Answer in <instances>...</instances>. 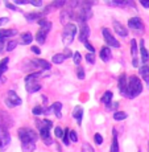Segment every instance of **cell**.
Instances as JSON below:
<instances>
[{
    "label": "cell",
    "mask_w": 149,
    "mask_h": 152,
    "mask_svg": "<svg viewBox=\"0 0 149 152\" xmlns=\"http://www.w3.org/2000/svg\"><path fill=\"white\" fill-rule=\"evenodd\" d=\"M141 5L142 7H145V8H149V1H147V0H141Z\"/></svg>",
    "instance_id": "681fc988"
},
{
    "label": "cell",
    "mask_w": 149,
    "mask_h": 152,
    "mask_svg": "<svg viewBox=\"0 0 149 152\" xmlns=\"http://www.w3.org/2000/svg\"><path fill=\"white\" fill-rule=\"evenodd\" d=\"M33 62L36 64L39 68L44 69V70H49V69H50V64H49L48 61H45V60H34Z\"/></svg>",
    "instance_id": "484cf974"
},
{
    "label": "cell",
    "mask_w": 149,
    "mask_h": 152,
    "mask_svg": "<svg viewBox=\"0 0 149 152\" xmlns=\"http://www.w3.org/2000/svg\"><path fill=\"white\" fill-rule=\"evenodd\" d=\"M8 21H9V19H8V17H0V27H1V25H4V24H7Z\"/></svg>",
    "instance_id": "7dc6e473"
},
{
    "label": "cell",
    "mask_w": 149,
    "mask_h": 152,
    "mask_svg": "<svg viewBox=\"0 0 149 152\" xmlns=\"http://www.w3.org/2000/svg\"><path fill=\"white\" fill-rule=\"evenodd\" d=\"M39 25L41 27V29H44V31H46V32H49L52 29V23L50 21H48L46 19H41V20H39Z\"/></svg>",
    "instance_id": "cb8c5ba5"
},
{
    "label": "cell",
    "mask_w": 149,
    "mask_h": 152,
    "mask_svg": "<svg viewBox=\"0 0 149 152\" xmlns=\"http://www.w3.org/2000/svg\"><path fill=\"white\" fill-rule=\"evenodd\" d=\"M63 56H65V57L66 58H68V57H73V56H74V54H73V52L71 50H70V49H68V48H66L65 49V52H63V53H62Z\"/></svg>",
    "instance_id": "f6af8a7d"
},
{
    "label": "cell",
    "mask_w": 149,
    "mask_h": 152,
    "mask_svg": "<svg viewBox=\"0 0 149 152\" xmlns=\"http://www.w3.org/2000/svg\"><path fill=\"white\" fill-rule=\"evenodd\" d=\"M54 134H55V136H57V138L62 139V136H63V131H62V128H61V127H55Z\"/></svg>",
    "instance_id": "74e56055"
},
{
    "label": "cell",
    "mask_w": 149,
    "mask_h": 152,
    "mask_svg": "<svg viewBox=\"0 0 149 152\" xmlns=\"http://www.w3.org/2000/svg\"><path fill=\"white\" fill-rule=\"evenodd\" d=\"M11 142V136L5 126H0V147H7Z\"/></svg>",
    "instance_id": "52a82bcc"
},
{
    "label": "cell",
    "mask_w": 149,
    "mask_h": 152,
    "mask_svg": "<svg viewBox=\"0 0 149 152\" xmlns=\"http://www.w3.org/2000/svg\"><path fill=\"white\" fill-rule=\"evenodd\" d=\"M81 53L79 52H74V56H73V60H74V64L75 65H79L81 64Z\"/></svg>",
    "instance_id": "d6a6232c"
},
{
    "label": "cell",
    "mask_w": 149,
    "mask_h": 152,
    "mask_svg": "<svg viewBox=\"0 0 149 152\" xmlns=\"http://www.w3.org/2000/svg\"><path fill=\"white\" fill-rule=\"evenodd\" d=\"M16 46H17V42H16V41H9V42H8V45H7V50H8V52L13 50Z\"/></svg>",
    "instance_id": "f35d334b"
},
{
    "label": "cell",
    "mask_w": 149,
    "mask_h": 152,
    "mask_svg": "<svg viewBox=\"0 0 149 152\" xmlns=\"http://www.w3.org/2000/svg\"><path fill=\"white\" fill-rule=\"evenodd\" d=\"M77 74H78V78L79 80H84V69L83 68H81V66H78V70H77Z\"/></svg>",
    "instance_id": "e575fe53"
},
{
    "label": "cell",
    "mask_w": 149,
    "mask_h": 152,
    "mask_svg": "<svg viewBox=\"0 0 149 152\" xmlns=\"http://www.w3.org/2000/svg\"><path fill=\"white\" fill-rule=\"evenodd\" d=\"M19 134V139L23 144L25 143H36V140L39 139V135L34 130H31V128H20L17 131Z\"/></svg>",
    "instance_id": "3957f363"
},
{
    "label": "cell",
    "mask_w": 149,
    "mask_h": 152,
    "mask_svg": "<svg viewBox=\"0 0 149 152\" xmlns=\"http://www.w3.org/2000/svg\"><path fill=\"white\" fill-rule=\"evenodd\" d=\"M110 152H119V142H118V132L113 128L112 130V144H111Z\"/></svg>",
    "instance_id": "e0dca14e"
},
{
    "label": "cell",
    "mask_w": 149,
    "mask_h": 152,
    "mask_svg": "<svg viewBox=\"0 0 149 152\" xmlns=\"http://www.w3.org/2000/svg\"><path fill=\"white\" fill-rule=\"evenodd\" d=\"M111 101H112V93L106 91L103 94V97H102V102H103L104 106H107V109L108 110L112 109V103H111Z\"/></svg>",
    "instance_id": "9a60e30c"
},
{
    "label": "cell",
    "mask_w": 149,
    "mask_h": 152,
    "mask_svg": "<svg viewBox=\"0 0 149 152\" xmlns=\"http://www.w3.org/2000/svg\"><path fill=\"white\" fill-rule=\"evenodd\" d=\"M148 144H149V143H148Z\"/></svg>",
    "instance_id": "f5cc1de1"
},
{
    "label": "cell",
    "mask_w": 149,
    "mask_h": 152,
    "mask_svg": "<svg viewBox=\"0 0 149 152\" xmlns=\"http://www.w3.org/2000/svg\"><path fill=\"white\" fill-rule=\"evenodd\" d=\"M94 140H95L96 144H102V143H103V138H102L100 134H95V135H94Z\"/></svg>",
    "instance_id": "ab89813d"
},
{
    "label": "cell",
    "mask_w": 149,
    "mask_h": 152,
    "mask_svg": "<svg viewBox=\"0 0 149 152\" xmlns=\"http://www.w3.org/2000/svg\"><path fill=\"white\" fill-rule=\"evenodd\" d=\"M32 41H33V36H32V33L25 32V33L21 34V44L23 45H29V44H32Z\"/></svg>",
    "instance_id": "603a6c76"
},
{
    "label": "cell",
    "mask_w": 149,
    "mask_h": 152,
    "mask_svg": "<svg viewBox=\"0 0 149 152\" xmlns=\"http://www.w3.org/2000/svg\"><path fill=\"white\" fill-rule=\"evenodd\" d=\"M108 5H113V7H127V5H133V3L127 1V0H113V1H107Z\"/></svg>",
    "instance_id": "44dd1931"
},
{
    "label": "cell",
    "mask_w": 149,
    "mask_h": 152,
    "mask_svg": "<svg viewBox=\"0 0 149 152\" xmlns=\"http://www.w3.org/2000/svg\"><path fill=\"white\" fill-rule=\"evenodd\" d=\"M48 33H49V32L44 31V29H40V31L37 32V34H36L37 42H40V44H44V42H45V41H46V37H48Z\"/></svg>",
    "instance_id": "7402d4cb"
},
{
    "label": "cell",
    "mask_w": 149,
    "mask_h": 152,
    "mask_svg": "<svg viewBox=\"0 0 149 152\" xmlns=\"http://www.w3.org/2000/svg\"><path fill=\"white\" fill-rule=\"evenodd\" d=\"M127 75L125 74H121L119 77V90H120V94L124 95L125 90H127Z\"/></svg>",
    "instance_id": "ac0fdd59"
},
{
    "label": "cell",
    "mask_w": 149,
    "mask_h": 152,
    "mask_svg": "<svg viewBox=\"0 0 149 152\" xmlns=\"http://www.w3.org/2000/svg\"><path fill=\"white\" fill-rule=\"evenodd\" d=\"M140 53H141V61L142 64H147L148 60H149V52L145 49V45H144V40H141L140 41Z\"/></svg>",
    "instance_id": "5bb4252c"
},
{
    "label": "cell",
    "mask_w": 149,
    "mask_h": 152,
    "mask_svg": "<svg viewBox=\"0 0 149 152\" xmlns=\"http://www.w3.org/2000/svg\"><path fill=\"white\" fill-rule=\"evenodd\" d=\"M83 45H84V46H86V48H87V49H89V50H90V53H94V54H95V48H94V46H92V45H91V44H90L89 41L83 42Z\"/></svg>",
    "instance_id": "60d3db41"
},
{
    "label": "cell",
    "mask_w": 149,
    "mask_h": 152,
    "mask_svg": "<svg viewBox=\"0 0 149 152\" xmlns=\"http://www.w3.org/2000/svg\"><path fill=\"white\" fill-rule=\"evenodd\" d=\"M127 114L123 113V111H116L115 114H113V119L115 121H124V119H127Z\"/></svg>",
    "instance_id": "4dcf8cb0"
},
{
    "label": "cell",
    "mask_w": 149,
    "mask_h": 152,
    "mask_svg": "<svg viewBox=\"0 0 149 152\" xmlns=\"http://www.w3.org/2000/svg\"><path fill=\"white\" fill-rule=\"evenodd\" d=\"M32 52H33V53L34 54H40L41 53V52H40V48H39V46H32Z\"/></svg>",
    "instance_id": "c3c4849f"
},
{
    "label": "cell",
    "mask_w": 149,
    "mask_h": 152,
    "mask_svg": "<svg viewBox=\"0 0 149 152\" xmlns=\"http://www.w3.org/2000/svg\"><path fill=\"white\" fill-rule=\"evenodd\" d=\"M69 139L71 140V142H78V135H77V132L75 131H70V134H69Z\"/></svg>",
    "instance_id": "d590c367"
},
{
    "label": "cell",
    "mask_w": 149,
    "mask_h": 152,
    "mask_svg": "<svg viewBox=\"0 0 149 152\" xmlns=\"http://www.w3.org/2000/svg\"><path fill=\"white\" fill-rule=\"evenodd\" d=\"M86 61L89 64H95V54L94 53H89V54H86Z\"/></svg>",
    "instance_id": "836d02e7"
},
{
    "label": "cell",
    "mask_w": 149,
    "mask_h": 152,
    "mask_svg": "<svg viewBox=\"0 0 149 152\" xmlns=\"http://www.w3.org/2000/svg\"><path fill=\"white\" fill-rule=\"evenodd\" d=\"M5 104L8 107H16L19 104H21V98L13 91V90H9L7 93V98H5Z\"/></svg>",
    "instance_id": "5b68a950"
},
{
    "label": "cell",
    "mask_w": 149,
    "mask_h": 152,
    "mask_svg": "<svg viewBox=\"0 0 149 152\" xmlns=\"http://www.w3.org/2000/svg\"><path fill=\"white\" fill-rule=\"evenodd\" d=\"M77 34V25L73 24V23H68L63 28V32H62V41L63 44L69 45L74 41V37Z\"/></svg>",
    "instance_id": "277c9868"
},
{
    "label": "cell",
    "mask_w": 149,
    "mask_h": 152,
    "mask_svg": "<svg viewBox=\"0 0 149 152\" xmlns=\"http://www.w3.org/2000/svg\"><path fill=\"white\" fill-rule=\"evenodd\" d=\"M44 15H46L45 12H33V13H27L25 15V19L28 23H34L39 21V20L44 19Z\"/></svg>",
    "instance_id": "8fae6325"
},
{
    "label": "cell",
    "mask_w": 149,
    "mask_h": 152,
    "mask_svg": "<svg viewBox=\"0 0 149 152\" xmlns=\"http://www.w3.org/2000/svg\"><path fill=\"white\" fill-rule=\"evenodd\" d=\"M89 36H90V28L87 25V23H81V33H79V40L81 42H86L89 41Z\"/></svg>",
    "instance_id": "9c48e42d"
},
{
    "label": "cell",
    "mask_w": 149,
    "mask_h": 152,
    "mask_svg": "<svg viewBox=\"0 0 149 152\" xmlns=\"http://www.w3.org/2000/svg\"><path fill=\"white\" fill-rule=\"evenodd\" d=\"M5 7L9 8V10H12V11H15V12H19V8H17L15 4H11V3H8V1L5 3Z\"/></svg>",
    "instance_id": "ee69618b"
},
{
    "label": "cell",
    "mask_w": 149,
    "mask_h": 152,
    "mask_svg": "<svg viewBox=\"0 0 149 152\" xmlns=\"http://www.w3.org/2000/svg\"><path fill=\"white\" fill-rule=\"evenodd\" d=\"M102 33H103L104 41H106L107 45L113 46V48H119V46H120V42H119L118 40L115 39V37H113V34L111 33V31H110V29L103 28V29H102Z\"/></svg>",
    "instance_id": "8992f818"
},
{
    "label": "cell",
    "mask_w": 149,
    "mask_h": 152,
    "mask_svg": "<svg viewBox=\"0 0 149 152\" xmlns=\"http://www.w3.org/2000/svg\"><path fill=\"white\" fill-rule=\"evenodd\" d=\"M128 27H129L131 29L139 31V32L144 31V24H142V21H141L140 17H132V19H129V21H128Z\"/></svg>",
    "instance_id": "ba28073f"
},
{
    "label": "cell",
    "mask_w": 149,
    "mask_h": 152,
    "mask_svg": "<svg viewBox=\"0 0 149 152\" xmlns=\"http://www.w3.org/2000/svg\"><path fill=\"white\" fill-rule=\"evenodd\" d=\"M62 5H65V1L63 0H61V1H55L52 4V7H62Z\"/></svg>",
    "instance_id": "bcb514c9"
},
{
    "label": "cell",
    "mask_w": 149,
    "mask_h": 152,
    "mask_svg": "<svg viewBox=\"0 0 149 152\" xmlns=\"http://www.w3.org/2000/svg\"><path fill=\"white\" fill-rule=\"evenodd\" d=\"M139 152H141V151H139Z\"/></svg>",
    "instance_id": "816d5d0a"
},
{
    "label": "cell",
    "mask_w": 149,
    "mask_h": 152,
    "mask_svg": "<svg viewBox=\"0 0 149 152\" xmlns=\"http://www.w3.org/2000/svg\"><path fill=\"white\" fill-rule=\"evenodd\" d=\"M25 87H27L28 93H36L41 89V85H39V83H28V85H25Z\"/></svg>",
    "instance_id": "4316f807"
},
{
    "label": "cell",
    "mask_w": 149,
    "mask_h": 152,
    "mask_svg": "<svg viewBox=\"0 0 149 152\" xmlns=\"http://www.w3.org/2000/svg\"><path fill=\"white\" fill-rule=\"evenodd\" d=\"M140 74H141V78L144 80V82L149 86V65L148 64H145V65H142L140 68Z\"/></svg>",
    "instance_id": "2e32d148"
},
{
    "label": "cell",
    "mask_w": 149,
    "mask_h": 152,
    "mask_svg": "<svg viewBox=\"0 0 149 152\" xmlns=\"http://www.w3.org/2000/svg\"><path fill=\"white\" fill-rule=\"evenodd\" d=\"M142 91V85L141 81L136 77V75H132L128 80V85H127V90H125L124 95L123 97H127L129 99H133L135 97H137L139 94H141Z\"/></svg>",
    "instance_id": "6da1fadb"
},
{
    "label": "cell",
    "mask_w": 149,
    "mask_h": 152,
    "mask_svg": "<svg viewBox=\"0 0 149 152\" xmlns=\"http://www.w3.org/2000/svg\"><path fill=\"white\" fill-rule=\"evenodd\" d=\"M65 60H66V57L63 54H54L53 56V64H57V65L63 64V61Z\"/></svg>",
    "instance_id": "f546056e"
},
{
    "label": "cell",
    "mask_w": 149,
    "mask_h": 152,
    "mask_svg": "<svg viewBox=\"0 0 149 152\" xmlns=\"http://www.w3.org/2000/svg\"><path fill=\"white\" fill-rule=\"evenodd\" d=\"M113 28H115V31H116V33L119 34V36H121V37H125L128 34V31H127V28L124 27V25L121 24V23H119V21H113Z\"/></svg>",
    "instance_id": "7c38bea8"
},
{
    "label": "cell",
    "mask_w": 149,
    "mask_h": 152,
    "mask_svg": "<svg viewBox=\"0 0 149 152\" xmlns=\"http://www.w3.org/2000/svg\"><path fill=\"white\" fill-rule=\"evenodd\" d=\"M15 34H17V31H15V29H0V40L8 39Z\"/></svg>",
    "instance_id": "ffe728a7"
},
{
    "label": "cell",
    "mask_w": 149,
    "mask_h": 152,
    "mask_svg": "<svg viewBox=\"0 0 149 152\" xmlns=\"http://www.w3.org/2000/svg\"><path fill=\"white\" fill-rule=\"evenodd\" d=\"M34 150H36L34 143H25V144H23V152H34Z\"/></svg>",
    "instance_id": "f1b7e54d"
},
{
    "label": "cell",
    "mask_w": 149,
    "mask_h": 152,
    "mask_svg": "<svg viewBox=\"0 0 149 152\" xmlns=\"http://www.w3.org/2000/svg\"><path fill=\"white\" fill-rule=\"evenodd\" d=\"M40 73H33V74H29L27 78H25V83H36V80L40 77Z\"/></svg>",
    "instance_id": "83f0119b"
},
{
    "label": "cell",
    "mask_w": 149,
    "mask_h": 152,
    "mask_svg": "<svg viewBox=\"0 0 149 152\" xmlns=\"http://www.w3.org/2000/svg\"><path fill=\"white\" fill-rule=\"evenodd\" d=\"M42 113H44V109L41 106H37V107H34V109H33V114H34V115H41Z\"/></svg>",
    "instance_id": "7bdbcfd3"
},
{
    "label": "cell",
    "mask_w": 149,
    "mask_h": 152,
    "mask_svg": "<svg viewBox=\"0 0 149 152\" xmlns=\"http://www.w3.org/2000/svg\"><path fill=\"white\" fill-rule=\"evenodd\" d=\"M4 40H0V53H1L3 50H4Z\"/></svg>",
    "instance_id": "f907efd6"
},
{
    "label": "cell",
    "mask_w": 149,
    "mask_h": 152,
    "mask_svg": "<svg viewBox=\"0 0 149 152\" xmlns=\"http://www.w3.org/2000/svg\"><path fill=\"white\" fill-rule=\"evenodd\" d=\"M82 152H94V148L90 143H83L82 145Z\"/></svg>",
    "instance_id": "1f68e13d"
},
{
    "label": "cell",
    "mask_w": 149,
    "mask_h": 152,
    "mask_svg": "<svg viewBox=\"0 0 149 152\" xmlns=\"http://www.w3.org/2000/svg\"><path fill=\"white\" fill-rule=\"evenodd\" d=\"M37 124L40 126V135H41V138H42L44 140V143L45 144H52L53 143V140H52L50 138V128L53 127V122H50V121H48V119H44L42 122H40V121H37Z\"/></svg>",
    "instance_id": "7a4b0ae2"
},
{
    "label": "cell",
    "mask_w": 149,
    "mask_h": 152,
    "mask_svg": "<svg viewBox=\"0 0 149 152\" xmlns=\"http://www.w3.org/2000/svg\"><path fill=\"white\" fill-rule=\"evenodd\" d=\"M82 116H83V109L81 106H77L73 111V118H75V121L78 122V124L82 123Z\"/></svg>",
    "instance_id": "d6986e66"
},
{
    "label": "cell",
    "mask_w": 149,
    "mask_h": 152,
    "mask_svg": "<svg viewBox=\"0 0 149 152\" xmlns=\"http://www.w3.org/2000/svg\"><path fill=\"white\" fill-rule=\"evenodd\" d=\"M111 57H112V53H111V49L108 46H104V48H102L100 50V60L103 61V62H108L111 60Z\"/></svg>",
    "instance_id": "4fadbf2b"
},
{
    "label": "cell",
    "mask_w": 149,
    "mask_h": 152,
    "mask_svg": "<svg viewBox=\"0 0 149 152\" xmlns=\"http://www.w3.org/2000/svg\"><path fill=\"white\" fill-rule=\"evenodd\" d=\"M28 4H32V5H34V7H41L42 1H41V0H29Z\"/></svg>",
    "instance_id": "b9f144b4"
},
{
    "label": "cell",
    "mask_w": 149,
    "mask_h": 152,
    "mask_svg": "<svg viewBox=\"0 0 149 152\" xmlns=\"http://www.w3.org/2000/svg\"><path fill=\"white\" fill-rule=\"evenodd\" d=\"M52 107H53V111H54L55 116H57L58 119L62 118V114H61V109H62V104H61L60 102H54V103L52 104Z\"/></svg>",
    "instance_id": "d4e9b609"
},
{
    "label": "cell",
    "mask_w": 149,
    "mask_h": 152,
    "mask_svg": "<svg viewBox=\"0 0 149 152\" xmlns=\"http://www.w3.org/2000/svg\"><path fill=\"white\" fill-rule=\"evenodd\" d=\"M69 134H70V131L69 130H65V134H63V136H62V140H63V143H65L66 145L70 143V139H69Z\"/></svg>",
    "instance_id": "8d00e7d4"
},
{
    "label": "cell",
    "mask_w": 149,
    "mask_h": 152,
    "mask_svg": "<svg viewBox=\"0 0 149 152\" xmlns=\"http://www.w3.org/2000/svg\"><path fill=\"white\" fill-rule=\"evenodd\" d=\"M131 52H132V65L133 68L139 66V60H137V41L135 39L131 40Z\"/></svg>",
    "instance_id": "30bf717a"
}]
</instances>
